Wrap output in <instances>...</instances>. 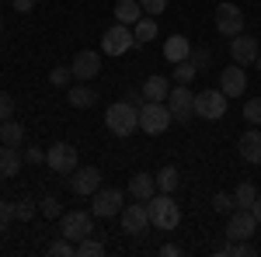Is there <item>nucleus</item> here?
Returning <instances> with one entry per match:
<instances>
[{
    "label": "nucleus",
    "mask_w": 261,
    "mask_h": 257,
    "mask_svg": "<svg viewBox=\"0 0 261 257\" xmlns=\"http://www.w3.org/2000/svg\"><path fill=\"white\" fill-rule=\"evenodd\" d=\"M49 254H53V257H73V254H77V243L66 240V237H60L56 243H49Z\"/></svg>",
    "instance_id": "obj_31"
},
{
    "label": "nucleus",
    "mask_w": 261,
    "mask_h": 257,
    "mask_svg": "<svg viewBox=\"0 0 261 257\" xmlns=\"http://www.w3.org/2000/svg\"><path fill=\"white\" fill-rule=\"evenodd\" d=\"M0 32H4V18H0Z\"/></svg>",
    "instance_id": "obj_46"
},
{
    "label": "nucleus",
    "mask_w": 261,
    "mask_h": 257,
    "mask_svg": "<svg viewBox=\"0 0 261 257\" xmlns=\"http://www.w3.org/2000/svg\"><path fill=\"white\" fill-rule=\"evenodd\" d=\"M226 94H223L220 87L216 91H202V94H195V104H192V111L199 115V119H205V122H216V119H223L226 115Z\"/></svg>",
    "instance_id": "obj_7"
},
{
    "label": "nucleus",
    "mask_w": 261,
    "mask_h": 257,
    "mask_svg": "<svg viewBox=\"0 0 261 257\" xmlns=\"http://www.w3.org/2000/svg\"><path fill=\"white\" fill-rule=\"evenodd\" d=\"M105 125H108L112 136L129 139L140 129V108L129 104V101H115V104H108V111H105Z\"/></svg>",
    "instance_id": "obj_1"
},
{
    "label": "nucleus",
    "mask_w": 261,
    "mask_h": 257,
    "mask_svg": "<svg viewBox=\"0 0 261 257\" xmlns=\"http://www.w3.org/2000/svg\"><path fill=\"white\" fill-rule=\"evenodd\" d=\"M188 60H192V66H195V70H209V63H213V52H209V49H195V45H192V56H188Z\"/></svg>",
    "instance_id": "obj_35"
},
{
    "label": "nucleus",
    "mask_w": 261,
    "mask_h": 257,
    "mask_svg": "<svg viewBox=\"0 0 261 257\" xmlns=\"http://www.w3.org/2000/svg\"><path fill=\"white\" fill-rule=\"evenodd\" d=\"M188 56H192V42L185 39V35H171V39L164 42V60L171 63V66L174 63H185Z\"/></svg>",
    "instance_id": "obj_19"
},
{
    "label": "nucleus",
    "mask_w": 261,
    "mask_h": 257,
    "mask_svg": "<svg viewBox=\"0 0 261 257\" xmlns=\"http://www.w3.org/2000/svg\"><path fill=\"white\" fill-rule=\"evenodd\" d=\"M39 209H42V216H45V219H60L63 216V205H60V198H56V195H45L39 202Z\"/></svg>",
    "instance_id": "obj_30"
},
{
    "label": "nucleus",
    "mask_w": 261,
    "mask_h": 257,
    "mask_svg": "<svg viewBox=\"0 0 261 257\" xmlns=\"http://www.w3.org/2000/svg\"><path fill=\"white\" fill-rule=\"evenodd\" d=\"M143 98L146 101H167V94H171V80L161 77V73H153V77H146L143 80Z\"/></svg>",
    "instance_id": "obj_20"
},
{
    "label": "nucleus",
    "mask_w": 261,
    "mask_h": 257,
    "mask_svg": "<svg viewBox=\"0 0 261 257\" xmlns=\"http://www.w3.org/2000/svg\"><path fill=\"white\" fill-rule=\"evenodd\" d=\"M129 49H136V35H133L129 24L115 21V24L101 35V52H105V56H125Z\"/></svg>",
    "instance_id": "obj_4"
},
{
    "label": "nucleus",
    "mask_w": 261,
    "mask_h": 257,
    "mask_svg": "<svg viewBox=\"0 0 261 257\" xmlns=\"http://www.w3.org/2000/svg\"><path fill=\"white\" fill-rule=\"evenodd\" d=\"M220 91L226 94V98H237V94H244L247 91V73H244V66H226L220 73Z\"/></svg>",
    "instance_id": "obj_16"
},
{
    "label": "nucleus",
    "mask_w": 261,
    "mask_h": 257,
    "mask_svg": "<svg viewBox=\"0 0 261 257\" xmlns=\"http://www.w3.org/2000/svg\"><path fill=\"white\" fill-rule=\"evenodd\" d=\"M101 188V170L98 167H77L70 174V191L73 195H94Z\"/></svg>",
    "instance_id": "obj_14"
},
{
    "label": "nucleus",
    "mask_w": 261,
    "mask_h": 257,
    "mask_svg": "<svg viewBox=\"0 0 261 257\" xmlns=\"http://www.w3.org/2000/svg\"><path fill=\"white\" fill-rule=\"evenodd\" d=\"M143 14H146V11H143L140 0H119V4H115V21L129 24V28H133V24H136Z\"/></svg>",
    "instance_id": "obj_22"
},
{
    "label": "nucleus",
    "mask_w": 261,
    "mask_h": 257,
    "mask_svg": "<svg viewBox=\"0 0 261 257\" xmlns=\"http://www.w3.org/2000/svg\"><path fill=\"white\" fill-rule=\"evenodd\" d=\"M254 230H258V219H254L251 209H233L230 219H226V237L230 240H251Z\"/></svg>",
    "instance_id": "obj_10"
},
{
    "label": "nucleus",
    "mask_w": 261,
    "mask_h": 257,
    "mask_svg": "<svg viewBox=\"0 0 261 257\" xmlns=\"http://www.w3.org/2000/svg\"><path fill=\"white\" fill-rule=\"evenodd\" d=\"M21 157H24V163H35V167H39V163H45V150H39V146H28Z\"/></svg>",
    "instance_id": "obj_38"
},
{
    "label": "nucleus",
    "mask_w": 261,
    "mask_h": 257,
    "mask_svg": "<svg viewBox=\"0 0 261 257\" xmlns=\"http://www.w3.org/2000/svg\"><path fill=\"white\" fill-rule=\"evenodd\" d=\"M125 101H129V104H136V108H143V104H146L143 91H125Z\"/></svg>",
    "instance_id": "obj_42"
},
{
    "label": "nucleus",
    "mask_w": 261,
    "mask_h": 257,
    "mask_svg": "<svg viewBox=\"0 0 261 257\" xmlns=\"http://www.w3.org/2000/svg\"><path fill=\"white\" fill-rule=\"evenodd\" d=\"M244 119L251 122V125H261V98H251L244 104Z\"/></svg>",
    "instance_id": "obj_36"
},
{
    "label": "nucleus",
    "mask_w": 261,
    "mask_h": 257,
    "mask_svg": "<svg viewBox=\"0 0 261 257\" xmlns=\"http://www.w3.org/2000/svg\"><path fill=\"white\" fill-rule=\"evenodd\" d=\"M233 209H237V202H233V195H230V191H216V195H213V212L230 216Z\"/></svg>",
    "instance_id": "obj_29"
},
{
    "label": "nucleus",
    "mask_w": 261,
    "mask_h": 257,
    "mask_svg": "<svg viewBox=\"0 0 261 257\" xmlns=\"http://www.w3.org/2000/svg\"><path fill=\"white\" fill-rule=\"evenodd\" d=\"M237 150H241V157L247 160V163H258L261 167V125H251V129L244 132L241 142H237Z\"/></svg>",
    "instance_id": "obj_17"
},
{
    "label": "nucleus",
    "mask_w": 261,
    "mask_h": 257,
    "mask_svg": "<svg viewBox=\"0 0 261 257\" xmlns=\"http://www.w3.org/2000/svg\"><path fill=\"white\" fill-rule=\"evenodd\" d=\"M4 119H14V98L7 91H0V122Z\"/></svg>",
    "instance_id": "obj_37"
},
{
    "label": "nucleus",
    "mask_w": 261,
    "mask_h": 257,
    "mask_svg": "<svg viewBox=\"0 0 261 257\" xmlns=\"http://www.w3.org/2000/svg\"><path fill=\"white\" fill-rule=\"evenodd\" d=\"M171 111H167V101H146L140 108V129L146 136H161L167 132V125H171Z\"/></svg>",
    "instance_id": "obj_3"
},
{
    "label": "nucleus",
    "mask_w": 261,
    "mask_h": 257,
    "mask_svg": "<svg viewBox=\"0 0 261 257\" xmlns=\"http://www.w3.org/2000/svg\"><path fill=\"white\" fill-rule=\"evenodd\" d=\"M153 181H157V191H167V195H174L181 184V174L178 167H161L157 174H153Z\"/></svg>",
    "instance_id": "obj_26"
},
{
    "label": "nucleus",
    "mask_w": 261,
    "mask_h": 257,
    "mask_svg": "<svg viewBox=\"0 0 261 257\" xmlns=\"http://www.w3.org/2000/svg\"><path fill=\"white\" fill-rule=\"evenodd\" d=\"M146 226H150V205H146V202H140V205H125V209H122V230H125L129 237L146 233Z\"/></svg>",
    "instance_id": "obj_12"
},
{
    "label": "nucleus",
    "mask_w": 261,
    "mask_h": 257,
    "mask_svg": "<svg viewBox=\"0 0 261 257\" xmlns=\"http://www.w3.org/2000/svg\"><path fill=\"white\" fill-rule=\"evenodd\" d=\"M258 39H251V35H233L230 39V56H233V63L237 66H254V60H258Z\"/></svg>",
    "instance_id": "obj_13"
},
{
    "label": "nucleus",
    "mask_w": 261,
    "mask_h": 257,
    "mask_svg": "<svg viewBox=\"0 0 261 257\" xmlns=\"http://www.w3.org/2000/svg\"><path fill=\"white\" fill-rule=\"evenodd\" d=\"M45 163L56 170V174H73L77 167H81V160H77V146L73 142H53L49 150H45Z\"/></svg>",
    "instance_id": "obj_6"
},
{
    "label": "nucleus",
    "mask_w": 261,
    "mask_h": 257,
    "mask_svg": "<svg viewBox=\"0 0 261 257\" xmlns=\"http://www.w3.org/2000/svg\"><path fill=\"white\" fill-rule=\"evenodd\" d=\"M254 198H258V188H254L251 181H241V184L233 188V202H237V209H251Z\"/></svg>",
    "instance_id": "obj_27"
},
{
    "label": "nucleus",
    "mask_w": 261,
    "mask_h": 257,
    "mask_svg": "<svg viewBox=\"0 0 261 257\" xmlns=\"http://www.w3.org/2000/svg\"><path fill=\"white\" fill-rule=\"evenodd\" d=\"M140 4H143L146 14H161L164 7H167V0H140Z\"/></svg>",
    "instance_id": "obj_40"
},
{
    "label": "nucleus",
    "mask_w": 261,
    "mask_h": 257,
    "mask_svg": "<svg viewBox=\"0 0 261 257\" xmlns=\"http://www.w3.org/2000/svg\"><path fill=\"white\" fill-rule=\"evenodd\" d=\"M70 70H73L77 80H94L101 73V56L94 49H81V52L73 56V63H70Z\"/></svg>",
    "instance_id": "obj_15"
},
{
    "label": "nucleus",
    "mask_w": 261,
    "mask_h": 257,
    "mask_svg": "<svg viewBox=\"0 0 261 257\" xmlns=\"http://www.w3.org/2000/svg\"><path fill=\"white\" fill-rule=\"evenodd\" d=\"M39 4H42V0H39Z\"/></svg>",
    "instance_id": "obj_47"
},
{
    "label": "nucleus",
    "mask_w": 261,
    "mask_h": 257,
    "mask_svg": "<svg viewBox=\"0 0 261 257\" xmlns=\"http://www.w3.org/2000/svg\"><path fill=\"white\" fill-rule=\"evenodd\" d=\"M254 66H258V73H261V52H258V60H254Z\"/></svg>",
    "instance_id": "obj_45"
},
{
    "label": "nucleus",
    "mask_w": 261,
    "mask_h": 257,
    "mask_svg": "<svg viewBox=\"0 0 261 257\" xmlns=\"http://www.w3.org/2000/svg\"><path fill=\"white\" fill-rule=\"evenodd\" d=\"M60 233L73 243H81L84 237L94 233V219H91V212H66V216H60Z\"/></svg>",
    "instance_id": "obj_8"
},
{
    "label": "nucleus",
    "mask_w": 261,
    "mask_h": 257,
    "mask_svg": "<svg viewBox=\"0 0 261 257\" xmlns=\"http://www.w3.org/2000/svg\"><path fill=\"white\" fill-rule=\"evenodd\" d=\"M21 163H24V157H21V146H7V142H0V178H4V181L18 178Z\"/></svg>",
    "instance_id": "obj_18"
},
{
    "label": "nucleus",
    "mask_w": 261,
    "mask_h": 257,
    "mask_svg": "<svg viewBox=\"0 0 261 257\" xmlns=\"http://www.w3.org/2000/svg\"><path fill=\"white\" fill-rule=\"evenodd\" d=\"M66 101L73 104V108H94V101H98V94L87 87V80L84 83H77V87H66Z\"/></svg>",
    "instance_id": "obj_23"
},
{
    "label": "nucleus",
    "mask_w": 261,
    "mask_h": 257,
    "mask_svg": "<svg viewBox=\"0 0 261 257\" xmlns=\"http://www.w3.org/2000/svg\"><path fill=\"white\" fill-rule=\"evenodd\" d=\"M251 212H254V219H258V226H261V195L254 198V205H251Z\"/></svg>",
    "instance_id": "obj_44"
},
{
    "label": "nucleus",
    "mask_w": 261,
    "mask_h": 257,
    "mask_svg": "<svg viewBox=\"0 0 261 257\" xmlns=\"http://www.w3.org/2000/svg\"><path fill=\"white\" fill-rule=\"evenodd\" d=\"M161 257H181V247H178V243H164Z\"/></svg>",
    "instance_id": "obj_43"
},
{
    "label": "nucleus",
    "mask_w": 261,
    "mask_h": 257,
    "mask_svg": "<svg viewBox=\"0 0 261 257\" xmlns=\"http://www.w3.org/2000/svg\"><path fill=\"white\" fill-rule=\"evenodd\" d=\"M129 195L136 198V202H150V198L157 195V181H153V174H133V181H129Z\"/></svg>",
    "instance_id": "obj_21"
},
{
    "label": "nucleus",
    "mask_w": 261,
    "mask_h": 257,
    "mask_svg": "<svg viewBox=\"0 0 261 257\" xmlns=\"http://www.w3.org/2000/svg\"><path fill=\"white\" fill-rule=\"evenodd\" d=\"M216 32L223 39H233V35L244 32V11L237 4H220L216 7Z\"/></svg>",
    "instance_id": "obj_9"
},
{
    "label": "nucleus",
    "mask_w": 261,
    "mask_h": 257,
    "mask_svg": "<svg viewBox=\"0 0 261 257\" xmlns=\"http://www.w3.org/2000/svg\"><path fill=\"white\" fill-rule=\"evenodd\" d=\"M70 80H73V70L70 66H53V73H49V83L53 87H70Z\"/></svg>",
    "instance_id": "obj_33"
},
{
    "label": "nucleus",
    "mask_w": 261,
    "mask_h": 257,
    "mask_svg": "<svg viewBox=\"0 0 261 257\" xmlns=\"http://www.w3.org/2000/svg\"><path fill=\"white\" fill-rule=\"evenodd\" d=\"M195 77H199V70L192 66V60H185V63H174V80H178V83H192Z\"/></svg>",
    "instance_id": "obj_32"
},
{
    "label": "nucleus",
    "mask_w": 261,
    "mask_h": 257,
    "mask_svg": "<svg viewBox=\"0 0 261 257\" xmlns=\"http://www.w3.org/2000/svg\"><path fill=\"white\" fill-rule=\"evenodd\" d=\"M192 104H195V91H192L188 83H174L171 94H167V111H171V119L178 122V125H188L192 115H195Z\"/></svg>",
    "instance_id": "obj_5"
},
{
    "label": "nucleus",
    "mask_w": 261,
    "mask_h": 257,
    "mask_svg": "<svg viewBox=\"0 0 261 257\" xmlns=\"http://www.w3.org/2000/svg\"><path fill=\"white\" fill-rule=\"evenodd\" d=\"M0 142H7V146H21L24 142V125L14 119H4L0 122Z\"/></svg>",
    "instance_id": "obj_25"
},
{
    "label": "nucleus",
    "mask_w": 261,
    "mask_h": 257,
    "mask_svg": "<svg viewBox=\"0 0 261 257\" xmlns=\"http://www.w3.org/2000/svg\"><path fill=\"white\" fill-rule=\"evenodd\" d=\"M14 219H21V222L35 219V202H32V198H21V202H14Z\"/></svg>",
    "instance_id": "obj_34"
},
{
    "label": "nucleus",
    "mask_w": 261,
    "mask_h": 257,
    "mask_svg": "<svg viewBox=\"0 0 261 257\" xmlns=\"http://www.w3.org/2000/svg\"><path fill=\"white\" fill-rule=\"evenodd\" d=\"M94 219H112L122 212V191L119 188H98L94 191V205H91Z\"/></svg>",
    "instance_id": "obj_11"
},
{
    "label": "nucleus",
    "mask_w": 261,
    "mask_h": 257,
    "mask_svg": "<svg viewBox=\"0 0 261 257\" xmlns=\"http://www.w3.org/2000/svg\"><path fill=\"white\" fill-rule=\"evenodd\" d=\"M133 35H136V45H150V42L157 39V21H153V14H143L133 24Z\"/></svg>",
    "instance_id": "obj_24"
},
{
    "label": "nucleus",
    "mask_w": 261,
    "mask_h": 257,
    "mask_svg": "<svg viewBox=\"0 0 261 257\" xmlns=\"http://www.w3.org/2000/svg\"><path fill=\"white\" fill-rule=\"evenodd\" d=\"M35 4H39V0H11V7H14V11H21V14H28Z\"/></svg>",
    "instance_id": "obj_41"
},
{
    "label": "nucleus",
    "mask_w": 261,
    "mask_h": 257,
    "mask_svg": "<svg viewBox=\"0 0 261 257\" xmlns=\"http://www.w3.org/2000/svg\"><path fill=\"white\" fill-rule=\"evenodd\" d=\"M150 205V226H157L161 233H171V230H178L181 222V209L174 195H167V191H157V195L146 202Z\"/></svg>",
    "instance_id": "obj_2"
},
{
    "label": "nucleus",
    "mask_w": 261,
    "mask_h": 257,
    "mask_svg": "<svg viewBox=\"0 0 261 257\" xmlns=\"http://www.w3.org/2000/svg\"><path fill=\"white\" fill-rule=\"evenodd\" d=\"M105 254V243L94 237H84L81 243H77V257H101Z\"/></svg>",
    "instance_id": "obj_28"
},
{
    "label": "nucleus",
    "mask_w": 261,
    "mask_h": 257,
    "mask_svg": "<svg viewBox=\"0 0 261 257\" xmlns=\"http://www.w3.org/2000/svg\"><path fill=\"white\" fill-rule=\"evenodd\" d=\"M11 219H14V205L11 202H0V233L11 226Z\"/></svg>",
    "instance_id": "obj_39"
}]
</instances>
